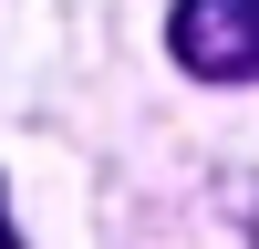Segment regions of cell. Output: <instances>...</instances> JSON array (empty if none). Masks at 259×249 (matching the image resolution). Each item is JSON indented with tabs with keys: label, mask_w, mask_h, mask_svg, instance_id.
<instances>
[{
	"label": "cell",
	"mask_w": 259,
	"mask_h": 249,
	"mask_svg": "<svg viewBox=\"0 0 259 249\" xmlns=\"http://www.w3.org/2000/svg\"><path fill=\"white\" fill-rule=\"evenodd\" d=\"M166 52L197 83H259V0H177Z\"/></svg>",
	"instance_id": "cell-1"
},
{
	"label": "cell",
	"mask_w": 259,
	"mask_h": 249,
	"mask_svg": "<svg viewBox=\"0 0 259 249\" xmlns=\"http://www.w3.org/2000/svg\"><path fill=\"white\" fill-rule=\"evenodd\" d=\"M0 249H21V239H11V218H0Z\"/></svg>",
	"instance_id": "cell-2"
}]
</instances>
